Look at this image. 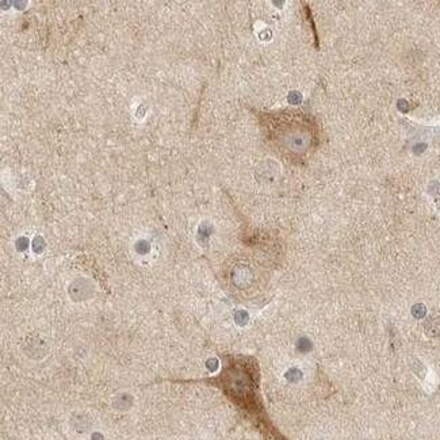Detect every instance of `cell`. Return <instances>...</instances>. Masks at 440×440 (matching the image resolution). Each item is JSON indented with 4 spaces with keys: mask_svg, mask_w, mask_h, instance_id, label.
Returning <instances> with one entry per match:
<instances>
[{
    "mask_svg": "<svg viewBox=\"0 0 440 440\" xmlns=\"http://www.w3.org/2000/svg\"><path fill=\"white\" fill-rule=\"evenodd\" d=\"M18 244H19V250H25V248L27 247V241H26V239L19 240Z\"/></svg>",
    "mask_w": 440,
    "mask_h": 440,
    "instance_id": "obj_1",
    "label": "cell"
}]
</instances>
